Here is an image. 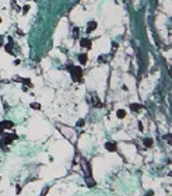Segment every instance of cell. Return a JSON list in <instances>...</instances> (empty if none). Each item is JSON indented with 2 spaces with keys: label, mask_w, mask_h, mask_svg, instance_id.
Instances as JSON below:
<instances>
[{
  "label": "cell",
  "mask_w": 172,
  "mask_h": 196,
  "mask_svg": "<svg viewBox=\"0 0 172 196\" xmlns=\"http://www.w3.org/2000/svg\"><path fill=\"white\" fill-rule=\"evenodd\" d=\"M69 69H70V72H71V77H73V80L80 81V80H81V76H83V69H81L80 66H70Z\"/></svg>",
  "instance_id": "1"
},
{
  "label": "cell",
  "mask_w": 172,
  "mask_h": 196,
  "mask_svg": "<svg viewBox=\"0 0 172 196\" xmlns=\"http://www.w3.org/2000/svg\"><path fill=\"white\" fill-rule=\"evenodd\" d=\"M80 46L86 48V49H91L93 48V39H90V38H80Z\"/></svg>",
  "instance_id": "2"
},
{
  "label": "cell",
  "mask_w": 172,
  "mask_h": 196,
  "mask_svg": "<svg viewBox=\"0 0 172 196\" xmlns=\"http://www.w3.org/2000/svg\"><path fill=\"white\" fill-rule=\"evenodd\" d=\"M97 27H98V23H97V21H90V23L87 24V34H91L93 31H95Z\"/></svg>",
  "instance_id": "3"
},
{
  "label": "cell",
  "mask_w": 172,
  "mask_h": 196,
  "mask_svg": "<svg viewBox=\"0 0 172 196\" xmlns=\"http://www.w3.org/2000/svg\"><path fill=\"white\" fill-rule=\"evenodd\" d=\"M79 62H80V65H86L87 62H88V55H87V53H80Z\"/></svg>",
  "instance_id": "4"
},
{
  "label": "cell",
  "mask_w": 172,
  "mask_h": 196,
  "mask_svg": "<svg viewBox=\"0 0 172 196\" xmlns=\"http://www.w3.org/2000/svg\"><path fill=\"white\" fill-rule=\"evenodd\" d=\"M116 115H118V118H119V119H123V118L126 116V112L123 109H119L118 111V113H116Z\"/></svg>",
  "instance_id": "5"
},
{
  "label": "cell",
  "mask_w": 172,
  "mask_h": 196,
  "mask_svg": "<svg viewBox=\"0 0 172 196\" xmlns=\"http://www.w3.org/2000/svg\"><path fill=\"white\" fill-rule=\"evenodd\" d=\"M30 9H31V6H30V4H25V6H24L23 9H21V10H23V14H27V13H28V11H30Z\"/></svg>",
  "instance_id": "6"
},
{
  "label": "cell",
  "mask_w": 172,
  "mask_h": 196,
  "mask_svg": "<svg viewBox=\"0 0 172 196\" xmlns=\"http://www.w3.org/2000/svg\"><path fill=\"white\" fill-rule=\"evenodd\" d=\"M106 149L112 151V150H116V147H115V144L113 143H106Z\"/></svg>",
  "instance_id": "7"
},
{
  "label": "cell",
  "mask_w": 172,
  "mask_h": 196,
  "mask_svg": "<svg viewBox=\"0 0 172 196\" xmlns=\"http://www.w3.org/2000/svg\"><path fill=\"white\" fill-rule=\"evenodd\" d=\"M130 108H132L133 111H139L140 108H141V105H137V104H132V105H130Z\"/></svg>",
  "instance_id": "8"
},
{
  "label": "cell",
  "mask_w": 172,
  "mask_h": 196,
  "mask_svg": "<svg viewBox=\"0 0 172 196\" xmlns=\"http://www.w3.org/2000/svg\"><path fill=\"white\" fill-rule=\"evenodd\" d=\"M79 32H80V28H79V27H76V28H74V31H73L74 38H79Z\"/></svg>",
  "instance_id": "9"
},
{
  "label": "cell",
  "mask_w": 172,
  "mask_h": 196,
  "mask_svg": "<svg viewBox=\"0 0 172 196\" xmlns=\"http://www.w3.org/2000/svg\"><path fill=\"white\" fill-rule=\"evenodd\" d=\"M31 108H34V109H39V108H41V105H39V104H35V102H32V104H31Z\"/></svg>",
  "instance_id": "10"
},
{
  "label": "cell",
  "mask_w": 172,
  "mask_h": 196,
  "mask_svg": "<svg viewBox=\"0 0 172 196\" xmlns=\"http://www.w3.org/2000/svg\"><path fill=\"white\" fill-rule=\"evenodd\" d=\"M0 46H4V37L0 35Z\"/></svg>",
  "instance_id": "11"
},
{
  "label": "cell",
  "mask_w": 172,
  "mask_h": 196,
  "mask_svg": "<svg viewBox=\"0 0 172 196\" xmlns=\"http://www.w3.org/2000/svg\"><path fill=\"white\" fill-rule=\"evenodd\" d=\"M77 126H84V119H80L79 122H77Z\"/></svg>",
  "instance_id": "12"
},
{
  "label": "cell",
  "mask_w": 172,
  "mask_h": 196,
  "mask_svg": "<svg viewBox=\"0 0 172 196\" xmlns=\"http://www.w3.org/2000/svg\"><path fill=\"white\" fill-rule=\"evenodd\" d=\"M2 23H3V20H2V17H0V25H2Z\"/></svg>",
  "instance_id": "13"
}]
</instances>
